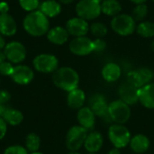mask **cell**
<instances>
[{"label": "cell", "mask_w": 154, "mask_h": 154, "mask_svg": "<svg viewBox=\"0 0 154 154\" xmlns=\"http://www.w3.org/2000/svg\"><path fill=\"white\" fill-rule=\"evenodd\" d=\"M106 48V43L103 39L97 38L93 41V52L100 53L103 52Z\"/></svg>", "instance_id": "e575fe53"}, {"label": "cell", "mask_w": 154, "mask_h": 154, "mask_svg": "<svg viewBox=\"0 0 154 154\" xmlns=\"http://www.w3.org/2000/svg\"><path fill=\"white\" fill-rule=\"evenodd\" d=\"M130 1H132L133 3L136 5H141V4H144L147 0H130Z\"/></svg>", "instance_id": "7bdbcfd3"}, {"label": "cell", "mask_w": 154, "mask_h": 154, "mask_svg": "<svg viewBox=\"0 0 154 154\" xmlns=\"http://www.w3.org/2000/svg\"><path fill=\"white\" fill-rule=\"evenodd\" d=\"M70 51L78 56H86L93 52V41L86 36L75 37L69 43Z\"/></svg>", "instance_id": "30bf717a"}, {"label": "cell", "mask_w": 154, "mask_h": 154, "mask_svg": "<svg viewBox=\"0 0 154 154\" xmlns=\"http://www.w3.org/2000/svg\"><path fill=\"white\" fill-rule=\"evenodd\" d=\"M131 107L121 99L112 101L108 106V115L110 120L115 124L125 125L131 117Z\"/></svg>", "instance_id": "277c9868"}, {"label": "cell", "mask_w": 154, "mask_h": 154, "mask_svg": "<svg viewBox=\"0 0 154 154\" xmlns=\"http://www.w3.org/2000/svg\"><path fill=\"white\" fill-rule=\"evenodd\" d=\"M85 102H86V94L82 89L78 88L76 89L68 92L67 103L71 109L74 110L80 109L81 107L84 106Z\"/></svg>", "instance_id": "44dd1931"}, {"label": "cell", "mask_w": 154, "mask_h": 154, "mask_svg": "<svg viewBox=\"0 0 154 154\" xmlns=\"http://www.w3.org/2000/svg\"><path fill=\"white\" fill-rule=\"evenodd\" d=\"M17 31L15 20L12 15L7 14H0V33L4 36H13Z\"/></svg>", "instance_id": "d6986e66"}, {"label": "cell", "mask_w": 154, "mask_h": 154, "mask_svg": "<svg viewBox=\"0 0 154 154\" xmlns=\"http://www.w3.org/2000/svg\"><path fill=\"white\" fill-rule=\"evenodd\" d=\"M126 80H127V83H129L130 85H132L133 87L136 88H141L143 87V81L141 79L140 74L137 69L129 71L126 75Z\"/></svg>", "instance_id": "f1b7e54d"}, {"label": "cell", "mask_w": 154, "mask_h": 154, "mask_svg": "<svg viewBox=\"0 0 154 154\" xmlns=\"http://www.w3.org/2000/svg\"><path fill=\"white\" fill-rule=\"evenodd\" d=\"M147 14H148L147 5L145 4H141V5H137L134 8L132 17L134 19V21H143L147 16Z\"/></svg>", "instance_id": "f546056e"}, {"label": "cell", "mask_w": 154, "mask_h": 154, "mask_svg": "<svg viewBox=\"0 0 154 154\" xmlns=\"http://www.w3.org/2000/svg\"><path fill=\"white\" fill-rule=\"evenodd\" d=\"M59 1L61 2V3H63V4H69V3L73 2L74 0H59Z\"/></svg>", "instance_id": "ee69618b"}, {"label": "cell", "mask_w": 154, "mask_h": 154, "mask_svg": "<svg viewBox=\"0 0 154 154\" xmlns=\"http://www.w3.org/2000/svg\"><path fill=\"white\" fill-rule=\"evenodd\" d=\"M98 1H99V2H103L104 0H98Z\"/></svg>", "instance_id": "c3c4849f"}, {"label": "cell", "mask_w": 154, "mask_h": 154, "mask_svg": "<svg viewBox=\"0 0 154 154\" xmlns=\"http://www.w3.org/2000/svg\"><path fill=\"white\" fill-rule=\"evenodd\" d=\"M5 38L3 37V35L0 33V51L1 50H4V48L5 47Z\"/></svg>", "instance_id": "f35d334b"}, {"label": "cell", "mask_w": 154, "mask_h": 154, "mask_svg": "<svg viewBox=\"0 0 154 154\" xmlns=\"http://www.w3.org/2000/svg\"><path fill=\"white\" fill-rule=\"evenodd\" d=\"M137 70H138V72L140 74V77H141V79L143 81V86L152 82L154 79V72L150 68L143 67V68L138 69Z\"/></svg>", "instance_id": "4dcf8cb0"}, {"label": "cell", "mask_w": 154, "mask_h": 154, "mask_svg": "<svg viewBox=\"0 0 154 154\" xmlns=\"http://www.w3.org/2000/svg\"><path fill=\"white\" fill-rule=\"evenodd\" d=\"M4 53L11 63L18 64L24 60L26 57V49L19 42H11L4 48Z\"/></svg>", "instance_id": "9c48e42d"}, {"label": "cell", "mask_w": 154, "mask_h": 154, "mask_svg": "<svg viewBox=\"0 0 154 154\" xmlns=\"http://www.w3.org/2000/svg\"><path fill=\"white\" fill-rule=\"evenodd\" d=\"M111 28L119 35L128 36L136 30V24L132 15L122 14L115 16L112 19Z\"/></svg>", "instance_id": "8992f818"}, {"label": "cell", "mask_w": 154, "mask_h": 154, "mask_svg": "<svg viewBox=\"0 0 154 154\" xmlns=\"http://www.w3.org/2000/svg\"><path fill=\"white\" fill-rule=\"evenodd\" d=\"M106 154H121V152L117 148H113V149H111Z\"/></svg>", "instance_id": "ab89813d"}, {"label": "cell", "mask_w": 154, "mask_h": 154, "mask_svg": "<svg viewBox=\"0 0 154 154\" xmlns=\"http://www.w3.org/2000/svg\"><path fill=\"white\" fill-rule=\"evenodd\" d=\"M18 1L21 7L27 12L35 11L40 6V0H18Z\"/></svg>", "instance_id": "1f68e13d"}, {"label": "cell", "mask_w": 154, "mask_h": 154, "mask_svg": "<svg viewBox=\"0 0 154 154\" xmlns=\"http://www.w3.org/2000/svg\"><path fill=\"white\" fill-rule=\"evenodd\" d=\"M88 154H97V153H88Z\"/></svg>", "instance_id": "681fc988"}, {"label": "cell", "mask_w": 154, "mask_h": 154, "mask_svg": "<svg viewBox=\"0 0 154 154\" xmlns=\"http://www.w3.org/2000/svg\"><path fill=\"white\" fill-rule=\"evenodd\" d=\"M139 102L147 109H154V82L147 84L138 90Z\"/></svg>", "instance_id": "e0dca14e"}, {"label": "cell", "mask_w": 154, "mask_h": 154, "mask_svg": "<svg viewBox=\"0 0 154 154\" xmlns=\"http://www.w3.org/2000/svg\"><path fill=\"white\" fill-rule=\"evenodd\" d=\"M88 130L80 125L70 127L66 135V146L69 152H77L84 146L88 136Z\"/></svg>", "instance_id": "5b68a950"}, {"label": "cell", "mask_w": 154, "mask_h": 154, "mask_svg": "<svg viewBox=\"0 0 154 154\" xmlns=\"http://www.w3.org/2000/svg\"><path fill=\"white\" fill-rule=\"evenodd\" d=\"M68 154H81L80 152H79L78 151L77 152H69Z\"/></svg>", "instance_id": "f6af8a7d"}, {"label": "cell", "mask_w": 154, "mask_h": 154, "mask_svg": "<svg viewBox=\"0 0 154 154\" xmlns=\"http://www.w3.org/2000/svg\"><path fill=\"white\" fill-rule=\"evenodd\" d=\"M41 146V139L36 134H29L25 138V148L31 152H38Z\"/></svg>", "instance_id": "4316f807"}, {"label": "cell", "mask_w": 154, "mask_h": 154, "mask_svg": "<svg viewBox=\"0 0 154 154\" xmlns=\"http://www.w3.org/2000/svg\"><path fill=\"white\" fill-rule=\"evenodd\" d=\"M89 107L93 111L96 116L106 119V121H111L108 115V106L109 104L106 102V98L102 95H94L89 99Z\"/></svg>", "instance_id": "8fae6325"}, {"label": "cell", "mask_w": 154, "mask_h": 154, "mask_svg": "<svg viewBox=\"0 0 154 154\" xmlns=\"http://www.w3.org/2000/svg\"><path fill=\"white\" fill-rule=\"evenodd\" d=\"M34 73L32 69L25 65H17L14 68L11 79L18 85H27L32 81Z\"/></svg>", "instance_id": "7c38bea8"}, {"label": "cell", "mask_w": 154, "mask_h": 154, "mask_svg": "<svg viewBox=\"0 0 154 154\" xmlns=\"http://www.w3.org/2000/svg\"><path fill=\"white\" fill-rule=\"evenodd\" d=\"M90 32L91 33L96 36L97 38H100L102 39L103 37H105L107 33V27L102 23H99V22H97V23H93L91 25H90Z\"/></svg>", "instance_id": "83f0119b"}, {"label": "cell", "mask_w": 154, "mask_h": 154, "mask_svg": "<svg viewBox=\"0 0 154 154\" xmlns=\"http://www.w3.org/2000/svg\"><path fill=\"white\" fill-rule=\"evenodd\" d=\"M129 146L134 152L137 154H143L150 149L151 142L146 135L139 134L132 137Z\"/></svg>", "instance_id": "ac0fdd59"}, {"label": "cell", "mask_w": 154, "mask_h": 154, "mask_svg": "<svg viewBox=\"0 0 154 154\" xmlns=\"http://www.w3.org/2000/svg\"><path fill=\"white\" fill-rule=\"evenodd\" d=\"M34 69L42 73H54L59 67V60L52 54L43 53L36 56L32 61Z\"/></svg>", "instance_id": "ba28073f"}, {"label": "cell", "mask_w": 154, "mask_h": 154, "mask_svg": "<svg viewBox=\"0 0 154 154\" xmlns=\"http://www.w3.org/2000/svg\"><path fill=\"white\" fill-rule=\"evenodd\" d=\"M136 31L139 35L144 38H151L154 36V23L144 21L136 26Z\"/></svg>", "instance_id": "484cf974"}, {"label": "cell", "mask_w": 154, "mask_h": 154, "mask_svg": "<svg viewBox=\"0 0 154 154\" xmlns=\"http://www.w3.org/2000/svg\"><path fill=\"white\" fill-rule=\"evenodd\" d=\"M96 118L97 116L91 110L89 106H83L79 109L77 114V119L80 126L84 127L85 129L92 130L96 125Z\"/></svg>", "instance_id": "2e32d148"}, {"label": "cell", "mask_w": 154, "mask_h": 154, "mask_svg": "<svg viewBox=\"0 0 154 154\" xmlns=\"http://www.w3.org/2000/svg\"><path fill=\"white\" fill-rule=\"evenodd\" d=\"M30 154H43V153H42V152H31Z\"/></svg>", "instance_id": "7dc6e473"}, {"label": "cell", "mask_w": 154, "mask_h": 154, "mask_svg": "<svg viewBox=\"0 0 154 154\" xmlns=\"http://www.w3.org/2000/svg\"><path fill=\"white\" fill-rule=\"evenodd\" d=\"M139 88H136L130 85L129 83L125 82L119 87L118 95L120 99L126 103L127 105L134 106L139 102V95H138Z\"/></svg>", "instance_id": "5bb4252c"}, {"label": "cell", "mask_w": 154, "mask_h": 154, "mask_svg": "<svg viewBox=\"0 0 154 154\" xmlns=\"http://www.w3.org/2000/svg\"><path fill=\"white\" fill-rule=\"evenodd\" d=\"M11 95L6 90H0V105H5L9 102Z\"/></svg>", "instance_id": "d590c367"}, {"label": "cell", "mask_w": 154, "mask_h": 154, "mask_svg": "<svg viewBox=\"0 0 154 154\" xmlns=\"http://www.w3.org/2000/svg\"><path fill=\"white\" fill-rule=\"evenodd\" d=\"M2 118L5 121L6 124L13 125V126H16L23 122V115L22 114L21 111L17 109L7 107Z\"/></svg>", "instance_id": "d4e9b609"}, {"label": "cell", "mask_w": 154, "mask_h": 154, "mask_svg": "<svg viewBox=\"0 0 154 154\" xmlns=\"http://www.w3.org/2000/svg\"><path fill=\"white\" fill-rule=\"evenodd\" d=\"M4 154H28V151L21 145H12L5 150Z\"/></svg>", "instance_id": "836d02e7"}, {"label": "cell", "mask_w": 154, "mask_h": 154, "mask_svg": "<svg viewBox=\"0 0 154 154\" xmlns=\"http://www.w3.org/2000/svg\"><path fill=\"white\" fill-rule=\"evenodd\" d=\"M5 59H6V57H5V55L4 53V51H0V63L5 61Z\"/></svg>", "instance_id": "b9f144b4"}, {"label": "cell", "mask_w": 154, "mask_h": 154, "mask_svg": "<svg viewBox=\"0 0 154 154\" xmlns=\"http://www.w3.org/2000/svg\"><path fill=\"white\" fill-rule=\"evenodd\" d=\"M152 2H154V0H152Z\"/></svg>", "instance_id": "f907efd6"}, {"label": "cell", "mask_w": 154, "mask_h": 154, "mask_svg": "<svg viewBox=\"0 0 154 154\" xmlns=\"http://www.w3.org/2000/svg\"><path fill=\"white\" fill-rule=\"evenodd\" d=\"M122 10L121 4L117 0H104L101 2V12L108 16H116Z\"/></svg>", "instance_id": "cb8c5ba5"}, {"label": "cell", "mask_w": 154, "mask_h": 154, "mask_svg": "<svg viewBox=\"0 0 154 154\" xmlns=\"http://www.w3.org/2000/svg\"><path fill=\"white\" fill-rule=\"evenodd\" d=\"M104 145V137L97 131L88 134L84 147L88 153H97Z\"/></svg>", "instance_id": "9a60e30c"}, {"label": "cell", "mask_w": 154, "mask_h": 154, "mask_svg": "<svg viewBox=\"0 0 154 154\" xmlns=\"http://www.w3.org/2000/svg\"><path fill=\"white\" fill-rule=\"evenodd\" d=\"M52 81L57 88L69 92L79 88V76L74 69L62 67L53 73Z\"/></svg>", "instance_id": "7a4b0ae2"}, {"label": "cell", "mask_w": 154, "mask_h": 154, "mask_svg": "<svg viewBox=\"0 0 154 154\" xmlns=\"http://www.w3.org/2000/svg\"><path fill=\"white\" fill-rule=\"evenodd\" d=\"M101 75L104 80L108 83H113L120 79L122 75V69L118 64L115 62H109L103 67L101 70Z\"/></svg>", "instance_id": "ffe728a7"}, {"label": "cell", "mask_w": 154, "mask_h": 154, "mask_svg": "<svg viewBox=\"0 0 154 154\" xmlns=\"http://www.w3.org/2000/svg\"><path fill=\"white\" fill-rule=\"evenodd\" d=\"M69 32L66 28L61 26H56L51 28L47 32V39L53 44L62 45L69 39Z\"/></svg>", "instance_id": "7402d4cb"}, {"label": "cell", "mask_w": 154, "mask_h": 154, "mask_svg": "<svg viewBox=\"0 0 154 154\" xmlns=\"http://www.w3.org/2000/svg\"><path fill=\"white\" fill-rule=\"evenodd\" d=\"M40 11L48 18H52L60 14L61 6L56 0H45L40 5Z\"/></svg>", "instance_id": "603a6c76"}, {"label": "cell", "mask_w": 154, "mask_h": 154, "mask_svg": "<svg viewBox=\"0 0 154 154\" xmlns=\"http://www.w3.org/2000/svg\"><path fill=\"white\" fill-rule=\"evenodd\" d=\"M23 26L25 32L33 37H41L49 32V18L40 10L30 12L23 19Z\"/></svg>", "instance_id": "6da1fadb"}, {"label": "cell", "mask_w": 154, "mask_h": 154, "mask_svg": "<svg viewBox=\"0 0 154 154\" xmlns=\"http://www.w3.org/2000/svg\"><path fill=\"white\" fill-rule=\"evenodd\" d=\"M107 135L114 148L119 150L128 146L132 139V134L128 128L124 125L118 124H113L109 126Z\"/></svg>", "instance_id": "3957f363"}, {"label": "cell", "mask_w": 154, "mask_h": 154, "mask_svg": "<svg viewBox=\"0 0 154 154\" xmlns=\"http://www.w3.org/2000/svg\"><path fill=\"white\" fill-rule=\"evenodd\" d=\"M78 17L84 20H93L100 15L101 2L98 0H80L76 5Z\"/></svg>", "instance_id": "52a82bcc"}, {"label": "cell", "mask_w": 154, "mask_h": 154, "mask_svg": "<svg viewBox=\"0 0 154 154\" xmlns=\"http://www.w3.org/2000/svg\"><path fill=\"white\" fill-rule=\"evenodd\" d=\"M6 132H7V124L2 117H0V140H2L5 136Z\"/></svg>", "instance_id": "8d00e7d4"}, {"label": "cell", "mask_w": 154, "mask_h": 154, "mask_svg": "<svg viewBox=\"0 0 154 154\" xmlns=\"http://www.w3.org/2000/svg\"><path fill=\"white\" fill-rule=\"evenodd\" d=\"M9 11V6L6 2H0V14H7Z\"/></svg>", "instance_id": "74e56055"}, {"label": "cell", "mask_w": 154, "mask_h": 154, "mask_svg": "<svg viewBox=\"0 0 154 154\" xmlns=\"http://www.w3.org/2000/svg\"><path fill=\"white\" fill-rule=\"evenodd\" d=\"M66 29L69 34H71L74 37H80L85 36L88 33L89 26L86 20L80 17H74L67 22Z\"/></svg>", "instance_id": "4fadbf2b"}, {"label": "cell", "mask_w": 154, "mask_h": 154, "mask_svg": "<svg viewBox=\"0 0 154 154\" xmlns=\"http://www.w3.org/2000/svg\"><path fill=\"white\" fill-rule=\"evenodd\" d=\"M14 66L10 61H4L0 63V74L3 76H9L11 77L14 71Z\"/></svg>", "instance_id": "d6a6232c"}, {"label": "cell", "mask_w": 154, "mask_h": 154, "mask_svg": "<svg viewBox=\"0 0 154 154\" xmlns=\"http://www.w3.org/2000/svg\"><path fill=\"white\" fill-rule=\"evenodd\" d=\"M6 108L7 107L5 105H0V117H3V116H4V114H5V110H6Z\"/></svg>", "instance_id": "60d3db41"}, {"label": "cell", "mask_w": 154, "mask_h": 154, "mask_svg": "<svg viewBox=\"0 0 154 154\" xmlns=\"http://www.w3.org/2000/svg\"><path fill=\"white\" fill-rule=\"evenodd\" d=\"M151 47H152V50L154 51V41L152 42V45H151Z\"/></svg>", "instance_id": "bcb514c9"}]
</instances>
